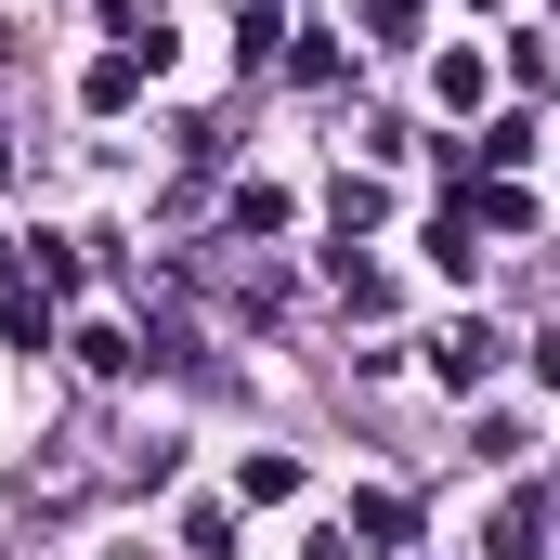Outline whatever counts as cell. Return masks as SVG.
Instances as JSON below:
<instances>
[{
  "mask_svg": "<svg viewBox=\"0 0 560 560\" xmlns=\"http://www.w3.org/2000/svg\"><path fill=\"white\" fill-rule=\"evenodd\" d=\"M430 365H443V392H469V378L495 365V326H469V313H456V326L430 339Z\"/></svg>",
  "mask_w": 560,
  "mask_h": 560,
  "instance_id": "6da1fadb",
  "label": "cell"
},
{
  "mask_svg": "<svg viewBox=\"0 0 560 560\" xmlns=\"http://www.w3.org/2000/svg\"><path fill=\"white\" fill-rule=\"evenodd\" d=\"M548 548V509H535V495H522V509H509V522H495V560H535Z\"/></svg>",
  "mask_w": 560,
  "mask_h": 560,
  "instance_id": "7a4b0ae2",
  "label": "cell"
}]
</instances>
